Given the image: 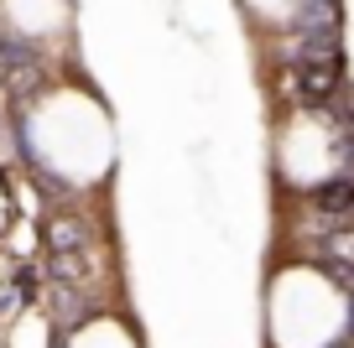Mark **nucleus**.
I'll return each mask as SVG.
<instances>
[{
  "mask_svg": "<svg viewBox=\"0 0 354 348\" xmlns=\"http://www.w3.org/2000/svg\"><path fill=\"white\" fill-rule=\"evenodd\" d=\"M302 88H308V99L328 94V88H333V57H318V63H302Z\"/></svg>",
  "mask_w": 354,
  "mask_h": 348,
  "instance_id": "f257e3e1",
  "label": "nucleus"
}]
</instances>
